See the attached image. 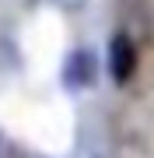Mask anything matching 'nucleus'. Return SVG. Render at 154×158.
Masks as SVG:
<instances>
[{
	"label": "nucleus",
	"instance_id": "f257e3e1",
	"mask_svg": "<svg viewBox=\"0 0 154 158\" xmlns=\"http://www.w3.org/2000/svg\"><path fill=\"white\" fill-rule=\"evenodd\" d=\"M109 77L116 85H130L137 74V39L130 32H116L109 39Z\"/></svg>",
	"mask_w": 154,
	"mask_h": 158
},
{
	"label": "nucleus",
	"instance_id": "f03ea898",
	"mask_svg": "<svg viewBox=\"0 0 154 158\" xmlns=\"http://www.w3.org/2000/svg\"><path fill=\"white\" fill-rule=\"evenodd\" d=\"M63 88L67 91H81V88H91L98 81V56L91 49H74L67 53V60H63Z\"/></svg>",
	"mask_w": 154,
	"mask_h": 158
}]
</instances>
